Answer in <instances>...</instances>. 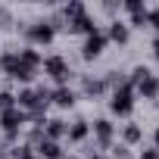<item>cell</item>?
I'll list each match as a JSON object with an SVG mask.
<instances>
[{"instance_id": "obj_15", "label": "cell", "mask_w": 159, "mask_h": 159, "mask_svg": "<svg viewBox=\"0 0 159 159\" xmlns=\"http://www.w3.org/2000/svg\"><path fill=\"white\" fill-rule=\"evenodd\" d=\"M81 91H84V97H100L106 91V84H103V78H84Z\"/></svg>"}, {"instance_id": "obj_25", "label": "cell", "mask_w": 159, "mask_h": 159, "mask_svg": "<svg viewBox=\"0 0 159 159\" xmlns=\"http://www.w3.org/2000/svg\"><path fill=\"white\" fill-rule=\"evenodd\" d=\"M153 140H156V150H159V128H156V134H153Z\"/></svg>"}, {"instance_id": "obj_27", "label": "cell", "mask_w": 159, "mask_h": 159, "mask_svg": "<svg viewBox=\"0 0 159 159\" xmlns=\"http://www.w3.org/2000/svg\"><path fill=\"white\" fill-rule=\"evenodd\" d=\"M69 159H78V156H69Z\"/></svg>"}, {"instance_id": "obj_17", "label": "cell", "mask_w": 159, "mask_h": 159, "mask_svg": "<svg viewBox=\"0 0 159 159\" xmlns=\"http://www.w3.org/2000/svg\"><path fill=\"white\" fill-rule=\"evenodd\" d=\"M34 153H31V143H22V147H13V153H10V159H31Z\"/></svg>"}, {"instance_id": "obj_12", "label": "cell", "mask_w": 159, "mask_h": 159, "mask_svg": "<svg viewBox=\"0 0 159 159\" xmlns=\"http://www.w3.org/2000/svg\"><path fill=\"white\" fill-rule=\"evenodd\" d=\"M16 56H19V62H22V66H28V69H34V72H38V69L44 66V56H41V53H38L34 47H22V50H19Z\"/></svg>"}, {"instance_id": "obj_24", "label": "cell", "mask_w": 159, "mask_h": 159, "mask_svg": "<svg viewBox=\"0 0 159 159\" xmlns=\"http://www.w3.org/2000/svg\"><path fill=\"white\" fill-rule=\"evenodd\" d=\"M0 159H7V147H3V140H0Z\"/></svg>"}, {"instance_id": "obj_8", "label": "cell", "mask_w": 159, "mask_h": 159, "mask_svg": "<svg viewBox=\"0 0 159 159\" xmlns=\"http://www.w3.org/2000/svg\"><path fill=\"white\" fill-rule=\"evenodd\" d=\"M128 34H131L128 22H119V19H112L106 28V41H116V44H128Z\"/></svg>"}, {"instance_id": "obj_18", "label": "cell", "mask_w": 159, "mask_h": 159, "mask_svg": "<svg viewBox=\"0 0 159 159\" xmlns=\"http://www.w3.org/2000/svg\"><path fill=\"white\" fill-rule=\"evenodd\" d=\"M122 10H125V13H131V16H134V13H143V10H147V7H143V3H140V0H125V3H122Z\"/></svg>"}, {"instance_id": "obj_16", "label": "cell", "mask_w": 159, "mask_h": 159, "mask_svg": "<svg viewBox=\"0 0 159 159\" xmlns=\"http://www.w3.org/2000/svg\"><path fill=\"white\" fill-rule=\"evenodd\" d=\"M7 109H16V94L13 91H0V112Z\"/></svg>"}, {"instance_id": "obj_13", "label": "cell", "mask_w": 159, "mask_h": 159, "mask_svg": "<svg viewBox=\"0 0 159 159\" xmlns=\"http://www.w3.org/2000/svg\"><path fill=\"white\" fill-rule=\"evenodd\" d=\"M34 150H38V156H41V159H66V156H62V147H59L56 140H47V137H44Z\"/></svg>"}, {"instance_id": "obj_11", "label": "cell", "mask_w": 159, "mask_h": 159, "mask_svg": "<svg viewBox=\"0 0 159 159\" xmlns=\"http://www.w3.org/2000/svg\"><path fill=\"white\" fill-rule=\"evenodd\" d=\"M88 134H91V122H84V119H78V122H72V125H69V131H66L69 143H81V140H84Z\"/></svg>"}, {"instance_id": "obj_10", "label": "cell", "mask_w": 159, "mask_h": 159, "mask_svg": "<svg viewBox=\"0 0 159 159\" xmlns=\"http://www.w3.org/2000/svg\"><path fill=\"white\" fill-rule=\"evenodd\" d=\"M41 128H44V137H47V140H56V143H59V137H66V131H69V125H66L62 119H47Z\"/></svg>"}, {"instance_id": "obj_9", "label": "cell", "mask_w": 159, "mask_h": 159, "mask_svg": "<svg viewBox=\"0 0 159 159\" xmlns=\"http://www.w3.org/2000/svg\"><path fill=\"white\" fill-rule=\"evenodd\" d=\"M75 100H78V94H75L72 88H56V91L50 94V103H56L59 109H72Z\"/></svg>"}, {"instance_id": "obj_5", "label": "cell", "mask_w": 159, "mask_h": 159, "mask_svg": "<svg viewBox=\"0 0 159 159\" xmlns=\"http://www.w3.org/2000/svg\"><path fill=\"white\" fill-rule=\"evenodd\" d=\"M103 47H106V31H94V34H88L84 38V44H81V56L84 59H97L100 53H103Z\"/></svg>"}, {"instance_id": "obj_4", "label": "cell", "mask_w": 159, "mask_h": 159, "mask_svg": "<svg viewBox=\"0 0 159 159\" xmlns=\"http://www.w3.org/2000/svg\"><path fill=\"white\" fill-rule=\"evenodd\" d=\"M25 38L31 41V47H41V44H50V41L56 38V31H53V25H50L47 19H38V22H31V25L25 28Z\"/></svg>"}, {"instance_id": "obj_7", "label": "cell", "mask_w": 159, "mask_h": 159, "mask_svg": "<svg viewBox=\"0 0 159 159\" xmlns=\"http://www.w3.org/2000/svg\"><path fill=\"white\" fill-rule=\"evenodd\" d=\"M134 91H137L143 100H156V97H159V78H156V75H143L140 81L134 84Z\"/></svg>"}, {"instance_id": "obj_1", "label": "cell", "mask_w": 159, "mask_h": 159, "mask_svg": "<svg viewBox=\"0 0 159 159\" xmlns=\"http://www.w3.org/2000/svg\"><path fill=\"white\" fill-rule=\"evenodd\" d=\"M25 122H28V112H22L19 106L0 112V128H3V137L7 140H19V131L25 128Z\"/></svg>"}, {"instance_id": "obj_26", "label": "cell", "mask_w": 159, "mask_h": 159, "mask_svg": "<svg viewBox=\"0 0 159 159\" xmlns=\"http://www.w3.org/2000/svg\"><path fill=\"white\" fill-rule=\"evenodd\" d=\"M31 159H41V156H31Z\"/></svg>"}, {"instance_id": "obj_3", "label": "cell", "mask_w": 159, "mask_h": 159, "mask_svg": "<svg viewBox=\"0 0 159 159\" xmlns=\"http://www.w3.org/2000/svg\"><path fill=\"white\" fill-rule=\"evenodd\" d=\"M109 109H112L116 116H131V109H134V88H131L128 81H125V84H119V88L112 91Z\"/></svg>"}, {"instance_id": "obj_20", "label": "cell", "mask_w": 159, "mask_h": 159, "mask_svg": "<svg viewBox=\"0 0 159 159\" xmlns=\"http://www.w3.org/2000/svg\"><path fill=\"white\" fill-rule=\"evenodd\" d=\"M147 25H153V28L159 31V7H156V10H147Z\"/></svg>"}, {"instance_id": "obj_14", "label": "cell", "mask_w": 159, "mask_h": 159, "mask_svg": "<svg viewBox=\"0 0 159 159\" xmlns=\"http://www.w3.org/2000/svg\"><path fill=\"white\" fill-rule=\"evenodd\" d=\"M122 140H125V147H134V143H140L143 140V131H140V125H125L122 128Z\"/></svg>"}, {"instance_id": "obj_19", "label": "cell", "mask_w": 159, "mask_h": 159, "mask_svg": "<svg viewBox=\"0 0 159 159\" xmlns=\"http://www.w3.org/2000/svg\"><path fill=\"white\" fill-rule=\"evenodd\" d=\"M131 25H134V28H143V25H147V10H143V13H134V16H131ZM131 25H128V28H131Z\"/></svg>"}, {"instance_id": "obj_2", "label": "cell", "mask_w": 159, "mask_h": 159, "mask_svg": "<svg viewBox=\"0 0 159 159\" xmlns=\"http://www.w3.org/2000/svg\"><path fill=\"white\" fill-rule=\"evenodd\" d=\"M44 72L53 78V81L59 84V88H69V78H72V66L59 56V53H53V56H47L44 59Z\"/></svg>"}, {"instance_id": "obj_21", "label": "cell", "mask_w": 159, "mask_h": 159, "mask_svg": "<svg viewBox=\"0 0 159 159\" xmlns=\"http://www.w3.org/2000/svg\"><path fill=\"white\" fill-rule=\"evenodd\" d=\"M112 159H131L128 147H125V143H122V147H112Z\"/></svg>"}, {"instance_id": "obj_23", "label": "cell", "mask_w": 159, "mask_h": 159, "mask_svg": "<svg viewBox=\"0 0 159 159\" xmlns=\"http://www.w3.org/2000/svg\"><path fill=\"white\" fill-rule=\"evenodd\" d=\"M153 56H156V62H159V38L153 41Z\"/></svg>"}, {"instance_id": "obj_6", "label": "cell", "mask_w": 159, "mask_h": 159, "mask_svg": "<svg viewBox=\"0 0 159 159\" xmlns=\"http://www.w3.org/2000/svg\"><path fill=\"white\" fill-rule=\"evenodd\" d=\"M94 137H97L100 153L109 150V147H112V137H116V125H112L109 119H97V122H94Z\"/></svg>"}, {"instance_id": "obj_22", "label": "cell", "mask_w": 159, "mask_h": 159, "mask_svg": "<svg viewBox=\"0 0 159 159\" xmlns=\"http://www.w3.org/2000/svg\"><path fill=\"white\" fill-rule=\"evenodd\" d=\"M137 159H159V150L156 147H150V150H140V156Z\"/></svg>"}]
</instances>
